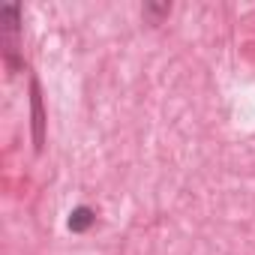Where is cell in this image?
<instances>
[{"label":"cell","instance_id":"cell-1","mask_svg":"<svg viewBox=\"0 0 255 255\" xmlns=\"http://www.w3.org/2000/svg\"><path fill=\"white\" fill-rule=\"evenodd\" d=\"M90 222H93V216H90V210H84V207H81V210H75V216L69 219V225H72L75 231H84Z\"/></svg>","mask_w":255,"mask_h":255}]
</instances>
